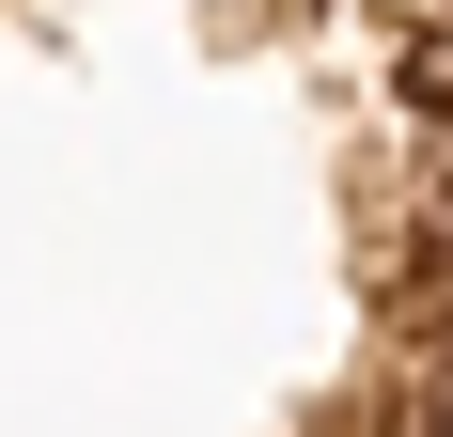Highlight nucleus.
Returning <instances> with one entry per match:
<instances>
[{"label": "nucleus", "mask_w": 453, "mask_h": 437, "mask_svg": "<svg viewBox=\"0 0 453 437\" xmlns=\"http://www.w3.org/2000/svg\"><path fill=\"white\" fill-rule=\"evenodd\" d=\"M407 437H453V312H438V344H422V375H407Z\"/></svg>", "instance_id": "1"}]
</instances>
